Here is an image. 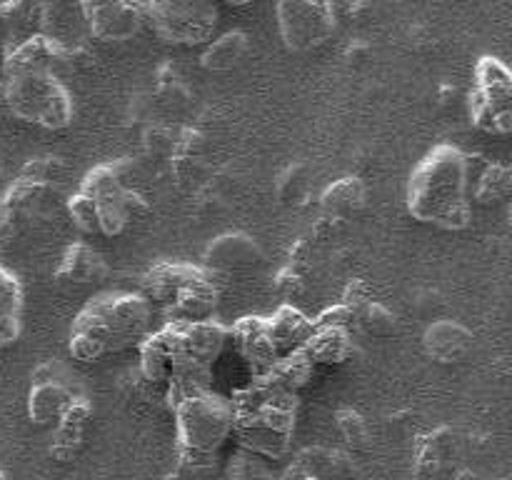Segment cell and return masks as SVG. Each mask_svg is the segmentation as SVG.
Listing matches in <instances>:
<instances>
[{"mask_svg": "<svg viewBox=\"0 0 512 480\" xmlns=\"http://www.w3.org/2000/svg\"><path fill=\"white\" fill-rule=\"evenodd\" d=\"M0 480H5V475H3V470H0Z\"/></svg>", "mask_w": 512, "mask_h": 480, "instance_id": "836d02e7", "label": "cell"}, {"mask_svg": "<svg viewBox=\"0 0 512 480\" xmlns=\"http://www.w3.org/2000/svg\"><path fill=\"white\" fill-rule=\"evenodd\" d=\"M205 273H208V270H205L203 265L163 260V263H155L153 268L143 275V293L140 295H143L150 305L165 308V305L173 303V298L185 288V285H190L193 280H198L200 275Z\"/></svg>", "mask_w": 512, "mask_h": 480, "instance_id": "5bb4252c", "label": "cell"}, {"mask_svg": "<svg viewBox=\"0 0 512 480\" xmlns=\"http://www.w3.org/2000/svg\"><path fill=\"white\" fill-rule=\"evenodd\" d=\"M303 350L315 365L345 363L355 350L353 333L340 328H315Z\"/></svg>", "mask_w": 512, "mask_h": 480, "instance_id": "7402d4cb", "label": "cell"}, {"mask_svg": "<svg viewBox=\"0 0 512 480\" xmlns=\"http://www.w3.org/2000/svg\"><path fill=\"white\" fill-rule=\"evenodd\" d=\"M5 110L23 123H38L50 100L63 88L58 73H20L3 75Z\"/></svg>", "mask_w": 512, "mask_h": 480, "instance_id": "ba28073f", "label": "cell"}, {"mask_svg": "<svg viewBox=\"0 0 512 480\" xmlns=\"http://www.w3.org/2000/svg\"><path fill=\"white\" fill-rule=\"evenodd\" d=\"M303 480H318V478H303Z\"/></svg>", "mask_w": 512, "mask_h": 480, "instance_id": "e575fe53", "label": "cell"}, {"mask_svg": "<svg viewBox=\"0 0 512 480\" xmlns=\"http://www.w3.org/2000/svg\"><path fill=\"white\" fill-rule=\"evenodd\" d=\"M265 378L273 380L280 390L290 395H300V390L305 385H310L315 375V363L305 355V350H295V353L283 355L278 358V363L273 365L270 370H265Z\"/></svg>", "mask_w": 512, "mask_h": 480, "instance_id": "cb8c5ba5", "label": "cell"}, {"mask_svg": "<svg viewBox=\"0 0 512 480\" xmlns=\"http://www.w3.org/2000/svg\"><path fill=\"white\" fill-rule=\"evenodd\" d=\"M338 428L343 433L345 443L350 445L353 450L360 448H368V440H370V428H368V420L353 408H340L338 410Z\"/></svg>", "mask_w": 512, "mask_h": 480, "instance_id": "83f0119b", "label": "cell"}, {"mask_svg": "<svg viewBox=\"0 0 512 480\" xmlns=\"http://www.w3.org/2000/svg\"><path fill=\"white\" fill-rule=\"evenodd\" d=\"M230 405L235 415L233 435L240 448L270 460L288 455L295 433L298 395L280 390L265 375H253L245 388L235 390Z\"/></svg>", "mask_w": 512, "mask_h": 480, "instance_id": "7a4b0ae2", "label": "cell"}, {"mask_svg": "<svg viewBox=\"0 0 512 480\" xmlns=\"http://www.w3.org/2000/svg\"><path fill=\"white\" fill-rule=\"evenodd\" d=\"M218 18L215 0H145V28L170 45H205Z\"/></svg>", "mask_w": 512, "mask_h": 480, "instance_id": "5b68a950", "label": "cell"}, {"mask_svg": "<svg viewBox=\"0 0 512 480\" xmlns=\"http://www.w3.org/2000/svg\"><path fill=\"white\" fill-rule=\"evenodd\" d=\"M365 198H368V188L360 178H353V175H345V178L335 180L320 195V205H323L325 215L333 220H343L348 215L358 213L365 205Z\"/></svg>", "mask_w": 512, "mask_h": 480, "instance_id": "44dd1931", "label": "cell"}, {"mask_svg": "<svg viewBox=\"0 0 512 480\" xmlns=\"http://www.w3.org/2000/svg\"><path fill=\"white\" fill-rule=\"evenodd\" d=\"M65 210H68L70 220L78 230H83L85 235H100L98 228V205L90 195L85 193H73L68 200H65Z\"/></svg>", "mask_w": 512, "mask_h": 480, "instance_id": "484cf974", "label": "cell"}, {"mask_svg": "<svg viewBox=\"0 0 512 480\" xmlns=\"http://www.w3.org/2000/svg\"><path fill=\"white\" fill-rule=\"evenodd\" d=\"M218 310V285H215V275L205 273L190 285H185L173 303L165 305L163 315L165 323H205V320L215 318Z\"/></svg>", "mask_w": 512, "mask_h": 480, "instance_id": "4fadbf2b", "label": "cell"}, {"mask_svg": "<svg viewBox=\"0 0 512 480\" xmlns=\"http://www.w3.org/2000/svg\"><path fill=\"white\" fill-rule=\"evenodd\" d=\"M495 110H512V73L508 65L493 55H483L475 63V88Z\"/></svg>", "mask_w": 512, "mask_h": 480, "instance_id": "ac0fdd59", "label": "cell"}, {"mask_svg": "<svg viewBox=\"0 0 512 480\" xmlns=\"http://www.w3.org/2000/svg\"><path fill=\"white\" fill-rule=\"evenodd\" d=\"M5 48H8V33H5V25L3 20H0V58H3Z\"/></svg>", "mask_w": 512, "mask_h": 480, "instance_id": "4dcf8cb0", "label": "cell"}, {"mask_svg": "<svg viewBox=\"0 0 512 480\" xmlns=\"http://www.w3.org/2000/svg\"><path fill=\"white\" fill-rule=\"evenodd\" d=\"M153 325V305L140 293L128 290H108L100 293L75 315V333L88 335L98 343L103 355L118 353L125 348H138L140 340L150 333Z\"/></svg>", "mask_w": 512, "mask_h": 480, "instance_id": "3957f363", "label": "cell"}, {"mask_svg": "<svg viewBox=\"0 0 512 480\" xmlns=\"http://www.w3.org/2000/svg\"><path fill=\"white\" fill-rule=\"evenodd\" d=\"M263 260V250L255 238L245 233H223L210 240L203 253V268L213 275L253 270Z\"/></svg>", "mask_w": 512, "mask_h": 480, "instance_id": "7c38bea8", "label": "cell"}, {"mask_svg": "<svg viewBox=\"0 0 512 480\" xmlns=\"http://www.w3.org/2000/svg\"><path fill=\"white\" fill-rule=\"evenodd\" d=\"M248 53V35L243 30H228V33L210 38L205 43L203 55H200V65L210 73H225L240 65V60Z\"/></svg>", "mask_w": 512, "mask_h": 480, "instance_id": "603a6c76", "label": "cell"}, {"mask_svg": "<svg viewBox=\"0 0 512 480\" xmlns=\"http://www.w3.org/2000/svg\"><path fill=\"white\" fill-rule=\"evenodd\" d=\"M53 0H0V20L8 33V45L28 35L43 33Z\"/></svg>", "mask_w": 512, "mask_h": 480, "instance_id": "e0dca14e", "label": "cell"}, {"mask_svg": "<svg viewBox=\"0 0 512 480\" xmlns=\"http://www.w3.org/2000/svg\"><path fill=\"white\" fill-rule=\"evenodd\" d=\"M358 330H365L370 335H388L395 330V313H390L383 303L370 300L360 308L358 313Z\"/></svg>", "mask_w": 512, "mask_h": 480, "instance_id": "4316f807", "label": "cell"}, {"mask_svg": "<svg viewBox=\"0 0 512 480\" xmlns=\"http://www.w3.org/2000/svg\"><path fill=\"white\" fill-rule=\"evenodd\" d=\"M313 325L315 328H340L353 333V330H358V313L345 303H335L325 308L320 315H315Z\"/></svg>", "mask_w": 512, "mask_h": 480, "instance_id": "f1b7e54d", "label": "cell"}, {"mask_svg": "<svg viewBox=\"0 0 512 480\" xmlns=\"http://www.w3.org/2000/svg\"><path fill=\"white\" fill-rule=\"evenodd\" d=\"M108 275V263L103 255L88 243H73L65 248L63 258H60L55 278L68 280V283H100Z\"/></svg>", "mask_w": 512, "mask_h": 480, "instance_id": "d6986e66", "label": "cell"}, {"mask_svg": "<svg viewBox=\"0 0 512 480\" xmlns=\"http://www.w3.org/2000/svg\"><path fill=\"white\" fill-rule=\"evenodd\" d=\"M228 343H233L235 353L240 355L253 375H263L265 370L278 363V350L268 333V318L265 315H243L228 328Z\"/></svg>", "mask_w": 512, "mask_h": 480, "instance_id": "8fae6325", "label": "cell"}, {"mask_svg": "<svg viewBox=\"0 0 512 480\" xmlns=\"http://www.w3.org/2000/svg\"><path fill=\"white\" fill-rule=\"evenodd\" d=\"M423 345L425 353L433 360H438V363H458L473 348V333L463 323H458V320L443 318L425 328Z\"/></svg>", "mask_w": 512, "mask_h": 480, "instance_id": "9a60e30c", "label": "cell"}, {"mask_svg": "<svg viewBox=\"0 0 512 480\" xmlns=\"http://www.w3.org/2000/svg\"><path fill=\"white\" fill-rule=\"evenodd\" d=\"M178 430L180 468L208 470L215 465V453L233 435V405L228 398L205 390L173 408Z\"/></svg>", "mask_w": 512, "mask_h": 480, "instance_id": "277c9868", "label": "cell"}, {"mask_svg": "<svg viewBox=\"0 0 512 480\" xmlns=\"http://www.w3.org/2000/svg\"><path fill=\"white\" fill-rule=\"evenodd\" d=\"M90 35L103 43H128L145 28V0H78Z\"/></svg>", "mask_w": 512, "mask_h": 480, "instance_id": "52a82bcc", "label": "cell"}, {"mask_svg": "<svg viewBox=\"0 0 512 480\" xmlns=\"http://www.w3.org/2000/svg\"><path fill=\"white\" fill-rule=\"evenodd\" d=\"M280 40L293 53H308L333 38L338 28L335 0H275Z\"/></svg>", "mask_w": 512, "mask_h": 480, "instance_id": "8992f818", "label": "cell"}, {"mask_svg": "<svg viewBox=\"0 0 512 480\" xmlns=\"http://www.w3.org/2000/svg\"><path fill=\"white\" fill-rule=\"evenodd\" d=\"M265 318H268V333L280 358L295 353V350H303L315 330L313 318H308L303 310L290 303L280 305L273 315H265Z\"/></svg>", "mask_w": 512, "mask_h": 480, "instance_id": "2e32d148", "label": "cell"}, {"mask_svg": "<svg viewBox=\"0 0 512 480\" xmlns=\"http://www.w3.org/2000/svg\"><path fill=\"white\" fill-rule=\"evenodd\" d=\"M512 190V170L505 163H485L480 173H475L473 195L478 203H500Z\"/></svg>", "mask_w": 512, "mask_h": 480, "instance_id": "d4e9b609", "label": "cell"}, {"mask_svg": "<svg viewBox=\"0 0 512 480\" xmlns=\"http://www.w3.org/2000/svg\"><path fill=\"white\" fill-rule=\"evenodd\" d=\"M215 3H228V5H248L253 0H215Z\"/></svg>", "mask_w": 512, "mask_h": 480, "instance_id": "d6a6232c", "label": "cell"}, {"mask_svg": "<svg viewBox=\"0 0 512 480\" xmlns=\"http://www.w3.org/2000/svg\"><path fill=\"white\" fill-rule=\"evenodd\" d=\"M473 158L458 145H435L413 168L405 188L408 213L420 223L445 230H463L470 225V188H473Z\"/></svg>", "mask_w": 512, "mask_h": 480, "instance_id": "6da1fadb", "label": "cell"}, {"mask_svg": "<svg viewBox=\"0 0 512 480\" xmlns=\"http://www.w3.org/2000/svg\"><path fill=\"white\" fill-rule=\"evenodd\" d=\"M5 108V80H3V70H0V110Z\"/></svg>", "mask_w": 512, "mask_h": 480, "instance_id": "1f68e13d", "label": "cell"}, {"mask_svg": "<svg viewBox=\"0 0 512 480\" xmlns=\"http://www.w3.org/2000/svg\"><path fill=\"white\" fill-rule=\"evenodd\" d=\"M70 53L55 38L45 33L28 35L23 40H15L5 48L0 58V70L3 75L20 73H58L68 63Z\"/></svg>", "mask_w": 512, "mask_h": 480, "instance_id": "9c48e42d", "label": "cell"}, {"mask_svg": "<svg viewBox=\"0 0 512 480\" xmlns=\"http://www.w3.org/2000/svg\"><path fill=\"white\" fill-rule=\"evenodd\" d=\"M30 380H33L28 393L30 420L35 425H55L75 398L73 388L65 380V370L58 363H40Z\"/></svg>", "mask_w": 512, "mask_h": 480, "instance_id": "30bf717a", "label": "cell"}, {"mask_svg": "<svg viewBox=\"0 0 512 480\" xmlns=\"http://www.w3.org/2000/svg\"><path fill=\"white\" fill-rule=\"evenodd\" d=\"M23 333V285L0 265V348H8Z\"/></svg>", "mask_w": 512, "mask_h": 480, "instance_id": "ffe728a7", "label": "cell"}, {"mask_svg": "<svg viewBox=\"0 0 512 480\" xmlns=\"http://www.w3.org/2000/svg\"><path fill=\"white\" fill-rule=\"evenodd\" d=\"M275 285H278V290L285 298H293V295L303 288V278H300L295 268H285L283 273L278 275V280H275Z\"/></svg>", "mask_w": 512, "mask_h": 480, "instance_id": "f546056e", "label": "cell"}]
</instances>
